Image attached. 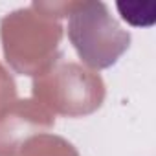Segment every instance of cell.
Wrapping results in <instances>:
<instances>
[{
    "mask_svg": "<svg viewBox=\"0 0 156 156\" xmlns=\"http://www.w3.org/2000/svg\"><path fill=\"white\" fill-rule=\"evenodd\" d=\"M68 37L79 57L92 68H107L129 48V33L108 15L101 2L73 4Z\"/></svg>",
    "mask_w": 156,
    "mask_h": 156,
    "instance_id": "6da1fadb",
    "label": "cell"
}]
</instances>
